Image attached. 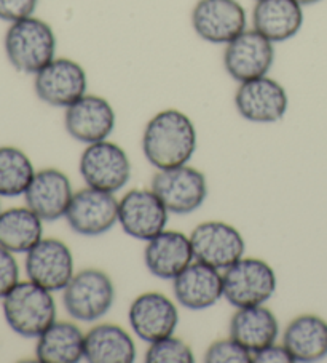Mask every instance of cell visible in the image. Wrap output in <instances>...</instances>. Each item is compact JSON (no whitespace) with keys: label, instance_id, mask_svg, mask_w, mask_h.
Wrapping results in <instances>:
<instances>
[{"label":"cell","instance_id":"30","mask_svg":"<svg viewBox=\"0 0 327 363\" xmlns=\"http://www.w3.org/2000/svg\"><path fill=\"white\" fill-rule=\"evenodd\" d=\"M20 281V266L15 256L0 245V299Z\"/></svg>","mask_w":327,"mask_h":363},{"label":"cell","instance_id":"16","mask_svg":"<svg viewBox=\"0 0 327 363\" xmlns=\"http://www.w3.org/2000/svg\"><path fill=\"white\" fill-rule=\"evenodd\" d=\"M128 320L139 340L155 342L174 335L179 325L178 306L160 291L142 293L131 303Z\"/></svg>","mask_w":327,"mask_h":363},{"label":"cell","instance_id":"23","mask_svg":"<svg viewBox=\"0 0 327 363\" xmlns=\"http://www.w3.org/2000/svg\"><path fill=\"white\" fill-rule=\"evenodd\" d=\"M229 333L251 354L276 342L280 335L278 318L267 306H249L240 308L231 317Z\"/></svg>","mask_w":327,"mask_h":363},{"label":"cell","instance_id":"33","mask_svg":"<svg viewBox=\"0 0 327 363\" xmlns=\"http://www.w3.org/2000/svg\"><path fill=\"white\" fill-rule=\"evenodd\" d=\"M299 4L304 5V7H308V5H314V4H319L323 2V0H297Z\"/></svg>","mask_w":327,"mask_h":363},{"label":"cell","instance_id":"34","mask_svg":"<svg viewBox=\"0 0 327 363\" xmlns=\"http://www.w3.org/2000/svg\"><path fill=\"white\" fill-rule=\"evenodd\" d=\"M256 2H257V0H256Z\"/></svg>","mask_w":327,"mask_h":363},{"label":"cell","instance_id":"5","mask_svg":"<svg viewBox=\"0 0 327 363\" xmlns=\"http://www.w3.org/2000/svg\"><path fill=\"white\" fill-rule=\"evenodd\" d=\"M224 298L234 308L265 304L275 295L278 279L273 267L260 258H243L222 272Z\"/></svg>","mask_w":327,"mask_h":363},{"label":"cell","instance_id":"26","mask_svg":"<svg viewBox=\"0 0 327 363\" xmlns=\"http://www.w3.org/2000/svg\"><path fill=\"white\" fill-rule=\"evenodd\" d=\"M42 218L29 206L0 213V245L11 253H28L43 239Z\"/></svg>","mask_w":327,"mask_h":363},{"label":"cell","instance_id":"11","mask_svg":"<svg viewBox=\"0 0 327 363\" xmlns=\"http://www.w3.org/2000/svg\"><path fill=\"white\" fill-rule=\"evenodd\" d=\"M169 211L152 189H131L118 200V223L123 233L149 242L166 229Z\"/></svg>","mask_w":327,"mask_h":363},{"label":"cell","instance_id":"7","mask_svg":"<svg viewBox=\"0 0 327 363\" xmlns=\"http://www.w3.org/2000/svg\"><path fill=\"white\" fill-rule=\"evenodd\" d=\"M159 199L173 215H190L205 203L207 197L206 177L200 170L180 165L159 170L150 183Z\"/></svg>","mask_w":327,"mask_h":363},{"label":"cell","instance_id":"22","mask_svg":"<svg viewBox=\"0 0 327 363\" xmlns=\"http://www.w3.org/2000/svg\"><path fill=\"white\" fill-rule=\"evenodd\" d=\"M282 344L294 362H319L327 357V322L316 314L292 318L282 335Z\"/></svg>","mask_w":327,"mask_h":363},{"label":"cell","instance_id":"17","mask_svg":"<svg viewBox=\"0 0 327 363\" xmlns=\"http://www.w3.org/2000/svg\"><path fill=\"white\" fill-rule=\"evenodd\" d=\"M115 123V111L103 96L86 93L66 108L64 127L75 141L85 144L104 141L114 133Z\"/></svg>","mask_w":327,"mask_h":363},{"label":"cell","instance_id":"35","mask_svg":"<svg viewBox=\"0 0 327 363\" xmlns=\"http://www.w3.org/2000/svg\"><path fill=\"white\" fill-rule=\"evenodd\" d=\"M0 213H2V211H0Z\"/></svg>","mask_w":327,"mask_h":363},{"label":"cell","instance_id":"28","mask_svg":"<svg viewBox=\"0 0 327 363\" xmlns=\"http://www.w3.org/2000/svg\"><path fill=\"white\" fill-rule=\"evenodd\" d=\"M147 363H193L195 354L192 347L179 337L166 336L163 340L150 342L146 352Z\"/></svg>","mask_w":327,"mask_h":363},{"label":"cell","instance_id":"3","mask_svg":"<svg viewBox=\"0 0 327 363\" xmlns=\"http://www.w3.org/2000/svg\"><path fill=\"white\" fill-rule=\"evenodd\" d=\"M5 53L10 65L23 74H35L54 60L56 35L52 26L29 16L11 23L5 34Z\"/></svg>","mask_w":327,"mask_h":363},{"label":"cell","instance_id":"29","mask_svg":"<svg viewBox=\"0 0 327 363\" xmlns=\"http://www.w3.org/2000/svg\"><path fill=\"white\" fill-rule=\"evenodd\" d=\"M206 363H253V354L234 337L210 344L205 352Z\"/></svg>","mask_w":327,"mask_h":363},{"label":"cell","instance_id":"27","mask_svg":"<svg viewBox=\"0 0 327 363\" xmlns=\"http://www.w3.org/2000/svg\"><path fill=\"white\" fill-rule=\"evenodd\" d=\"M34 174L33 162L21 149L13 146L0 147V196H24Z\"/></svg>","mask_w":327,"mask_h":363},{"label":"cell","instance_id":"10","mask_svg":"<svg viewBox=\"0 0 327 363\" xmlns=\"http://www.w3.org/2000/svg\"><path fill=\"white\" fill-rule=\"evenodd\" d=\"M35 95L53 108H69L86 95L85 69L71 58H54L35 74Z\"/></svg>","mask_w":327,"mask_h":363},{"label":"cell","instance_id":"18","mask_svg":"<svg viewBox=\"0 0 327 363\" xmlns=\"http://www.w3.org/2000/svg\"><path fill=\"white\" fill-rule=\"evenodd\" d=\"M71 179L58 168H43L35 172L33 181L24 192L26 206L43 221H56L66 216L74 197Z\"/></svg>","mask_w":327,"mask_h":363},{"label":"cell","instance_id":"21","mask_svg":"<svg viewBox=\"0 0 327 363\" xmlns=\"http://www.w3.org/2000/svg\"><path fill=\"white\" fill-rule=\"evenodd\" d=\"M304 20V5L297 0H257L253 10V29L273 43L294 39Z\"/></svg>","mask_w":327,"mask_h":363},{"label":"cell","instance_id":"13","mask_svg":"<svg viewBox=\"0 0 327 363\" xmlns=\"http://www.w3.org/2000/svg\"><path fill=\"white\" fill-rule=\"evenodd\" d=\"M190 18L200 39L216 45H227L246 30V11L238 0H198Z\"/></svg>","mask_w":327,"mask_h":363},{"label":"cell","instance_id":"2","mask_svg":"<svg viewBox=\"0 0 327 363\" xmlns=\"http://www.w3.org/2000/svg\"><path fill=\"white\" fill-rule=\"evenodd\" d=\"M5 322L23 337H39L56 322V303L52 291L34 281H18L2 298Z\"/></svg>","mask_w":327,"mask_h":363},{"label":"cell","instance_id":"14","mask_svg":"<svg viewBox=\"0 0 327 363\" xmlns=\"http://www.w3.org/2000/svg\"><path fill=\"white\" fill-rule=\"evenodd\" d=\"M238 114L253 123H276L286 116L289 96L278 80L268 76L241 82L235 93Z\"/></svg>","mask_w":327,"mask_h":363},{"label":"cell","instance_id":"12","mask_svg":"<svg viewBox=\"0 0 327 363\" xmlns=\"http://www.w3.org/2000/svg\"><path fill=\"white\" fill-rule=\"evenodd\" d=\"M275 61V47L256 29H246L224 50V67L238 84L268 76Z\"/></svg>","mask_w":327,"mask_h":363},{"label":"cell","instance_id":"24","mask_svg":"<svg viewBox=\"0 0 327 363\" xmlns=\"http://www.w3.org/2000/svg\"><path fill=\"white\" fill-rule=\"evenodd\" d=\"M85 360L90 363H133L136 344L120 325L101 323L85 333Z\"/></svg>","mask_w":327,"mask_h":363},{"label":"cell","instance_id":"4","mask_svg":"<svg viewBox=\"0 0 327 363\" xmlns=\"http://www.w3.org/2000/svg\"><path fill=\"white\" fill-rule=\"evenodd\" d=\"M115 303V285L104 271L96 267L74 274L62 290V304L74 320L91 323L109 314Z\"/></svg>","mask_w":327,"mask_h":363},{"label":"cell","instance_id":"31","mask_svg":"<svg viewBox=\"0 0 327 363\" xmlns=\"http://www.w3.org/2000/svg\"><path fill=\"white\" fill-rule=\"evenodd\" d=\"M39 0H0V20L15 23L34 15Z\"/></svg>","mask_w":327,"mask_h":363},{"label":"cell","instance_id":"6","mask_svg":"<svg viewBox=\"0 0 327 363\" xmlns=\"http://www.w3.org/2000/svg\"><path fill=\"white\" fill-rule=\"evenodd\" d=\"M79 170L86 186L117 194L131 178V162L123 147L109 140L86 144Z\"/></svg>","mask_w":327,"mask_h":363},{"label":"cell","instance_id":"20","mask_svg":"<svg viewBox=\"0 0 327 363\" xmlns=\"http://www.w3.org/2000/svg\"><path fill=\"white\" fill-rule=\"evenodd\" d=\"M193 261L190 237L178 230L165 229L150 239L144 250L147 271L161 280H174Z\"/></svg>","mask_w":327,"mask_h":363},{"label":"cell","instance_id":"8","mask_svg":"<svg viewBox=\"0 0 327 363\" xmlns=\"http://www.w3.org/2000/svg\"><path fill=\"white\" fill-rule=\"evenodd\" d=\"M190 242L195 261L217 271L234 266L244 256L246 243L240 230L224 221H205L192 230Z\"/></svg>","mask_w":327,"mask_h":363},{"label":"cell","instance_id":"19","mask_svg":"<svg viewBox=\"0 0 327 363\" xmlns=\"http://www.w3.org/2000/svg\"><path fill=\"white\" fill-rule=\"evenodd\" d=\"M174 298L182 308L203 311L224 298L222 272L205 262L193 261L173 280Z\"/></svg>","mask_w":327,"mask_h":363},{"label":"cell","instance_id":"1","mask_svg":"<svg viewBox=\"0 0 327 363\" xmlns=\"http://www.w3.org/2000/svg\"><path fill=\"white\" fill-rule=\"evenodd\" d=\"M197 151V128L182 111L165 109L147 122L142 152L156 170L187 165Z\"/></svg>","mask_w":327,"mask_h":363},{"label":"cell","instance_id":"9","mask_svg":"<svg viewBox=\"0 0 327 363\" xmlns=\"http://www.w3.org/2000/svg\"><path fill=\"white\" fill-rule=\"evenodd\" d=\"M64 218L74 233L103 235L118 223V200L115 194L86 186L74 194Z\"/></svg>","mask_w":327,"mask_h":363},{"label":"cell","instance_id":"15","mask_svg":"<svg viewBox=\"0 0 327 363\" xmlns=\"http://www.w3.org/2000/svg\"><path fill=\"white\" fill-rule=\"evenodd\" d=\"M26 275L48 291H62L74 277L71 248L59 239H42L26 253Z\"/></svg>","mask_w":327,"mask_h":363},{"label":"cell","instance_id":"25","mask_svg":"<svg viewBox=\"0 0 327 363\" xmlns=\"http://www.w3.org/2000/svg\"><path fill=\"white\" fill-rule=\"evenodd\" d=\"M35 357L42 363H77L85 359V333L72 322H58L37 337Z\"/></svg>","mask_w":327,"mask_h":363},{"label":"cell","instance_id":"32","mask_svg":"<svg viewBox=\"0 0 327 363\" xmlns=\"http://www.w3.org/2000/svg\"><path fill=\"white\" fill-rule=\"evenodd\" d=\"M253 363H294L285 344H270L253 354Z\"/></svg>","mask_w":327,"mask_h":363}]
</instances>
